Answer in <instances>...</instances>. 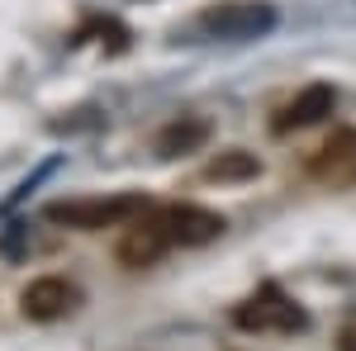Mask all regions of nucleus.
Listing matches in <instances>:
<instances>
[{"instance_id":"f257e3e1","label":"nucleus","mask_w":356,"mask_h":351,"mask_svg":"<svg viewBox=\"0 0 356 351\" xmlns=\"http://www.w3.org/2000/svg\"><path fill=\"white\" fill-rule=\"evenodd\" d=\"M152 209L147 195H86V199H53L43 218L57 228H76V233H100V228H129L134 218Z\"/></svg>"},{"instance_id":"f03ea898","label":"nucleus","mask_w":356,"mask_h":351,"mask_svg":"<svg viewBox=\"0 0 356 351\" xmlns=\"http://www.w3.org/2000/svg\"><path fill=\"white\" fill-rule=\"evenodd\" d=\"M233 323L243 332H304L309 318H304V309L280 285H261L257 295H247L233 309Z\"/></svg>"},{"instance_id":"7ed1b4c3","label":"nucleus","mask_w":356,"mask_h":351,"mask_svg":"<svg viewBox=\"0 0 356 351\" xmlns=\"http://www.w3.org/2000/svg\"><path fill=\"white\" fill-rule=\"evenodd\" d=\"M200 28L214 33V38H233V43L261 38L275 28V5H266V0H219L200 15Z\"/></svg>"},{"instance_id":"20e7f679","label":"nucleus","mask_w":356,"mask_h":351,"mask_svg":"<svg viewBox=\"0 0 356 351\" xmlns=\"http://www.w3.org/2000/svg\"><path fill=\"white\" fill-rule=\"evenodd\" d=\"M76 304H81V290L67 275H38V280H29L24 290H19V313L33 318V323H57Z\"/></svg>"},{"instance_id":"39448f33","label":"nucleus","mask_w":356,"mask_h":351,"mask_svg":"<svg viewBox=\"0 0 356 351\" xmlns=\"http://www.w3.org/2000/svg\"><path fill=\"white\" fill-rule=\"evenodd\" d=\"M309 176L328 190H356V129H337V133L314 152Z\"/></svg>"},{"instance_id":"423d86ee","label":"nucleus","mask_w":356,"mask_h":351,"mask_svg":"<svg viewBox=\"0 0 356 351\" xmlns=\"http://www.w3.org/2000/svg\"><path fill=\"white\" fill-rule=\"evenodd\" d=\"M157 218H162L171 247H204L228 228L223 214L204 209V204H166V209H157Z\"/></svg>"},{"instance_id":"0eeeda50","label":"nucleus","mask_w":356,"mask_h":351,"mask_svg":"<svg viewBox=\"0 0 356 351\" xmlns=\"http://www.w3.org/2000/svg\"><path fill=\"white\" fill-rule=\"evenodd\" d=\"M166 252H171V238H166V228H162V218L147 214L134 218L129 228H124V238H119V261L129 270H143V266H157Z\"/></svg>"},{"instance_id":"6e6552de","label":"nucleus","mask_w":356,"mask_h":351,"mask_svg":"<svg viewBox=\"0 0 356 351\" xmlns=\"http://www.w3.org/2000/svg\"><path fill=\"white\" fill-rule=\"evenodd\" d=\"M332 105H337V90H332L328 81H314V85H304L300 95L275 114L271 129H275V133H300V129H314V124H323V114H332Z\"/></svg>"},{"instance_id":"1a4fd4ad","label":"nucleus","mask_w":356,"mask_h":351,"mask_svg":"<svg viewBox=\"0 0 356 351\" xmlns=\"http://www.w3.org/2000/svg\"><path fill=\"white\" fill-rule=\"evenodd\" d=\"M209 119H200V114H181V119H171L162 133H157V152L162 157H186V152H200L204 142H209Z\"/></svg>"},{"instance_id":"9d476101","label":"nucleus","mask_w":356,"mask_h":351,"mask_svg":"<svg viewBox=\"0 0 356 351\" xmlns=\"http://www.w3.org/2000/svg\"><path fill=\"white\" fill-rule=\"evenodd\" d=\"M261 176V157L247 147H228L204 166V181H257Z\"/></svg>"},{"instance_id":"9b49d317","label":"nucleus","mask_w":356,"mask_h":351,"mask_svg":"<svg viewBox=\"0 0 356 351\" xmlns=\"http://www.w3.org/2000/svg\"><path fill=\"white\" fill-rule=\"evenodd\" d=\"M337 351H356V323H347L337 332Z\"/></svg>"}]
</instances>
